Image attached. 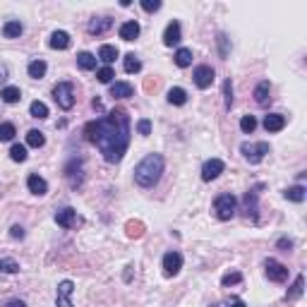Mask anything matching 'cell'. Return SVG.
<instances>
[{"mask_svg": "<svg viewBox=\"0 0 307 307\" xmlns=\"http://www.w3.org/2000/svg\"><path fill=\"white\" fill-rule=\"evenodd\" d=\"M132 123L123 108H113L106 118H96L84 125V139L91 142L108 163H120L130 147Z\"/></svg>", "mask_w": 307, "mask_h": 307, "instance_id": "cell-1", "label": "cell"}, {"mask_svg": "<svg viewBox=\"0 0 307 307\" xmlns=\"http://www.w3.org/2000/svg\"><path fill=\"white\" fill-rule=\"evenodd\" d=\"M163 168H166V158L161 154H147V156L134 166V182L139 187H154L161 175H163Z\"/></svg>", "mask_w": 307, "mask_h": 307, "instance_id": "cell-2", "label": "cell"}, {"mask_svg": "<svg viewBox=\"0 0 307 307\" xmlns=\"http://www.w3.org/2000/svg\"><path fill=\"white\" fill-rule=\"evenodd\" d=\"M53 99L63 110H72L75 99H77V96H75V84H72V82H58L53 87Z\"/></svg>", "mask_w": 307, "mask_h": 307, "instance_id": "cell-3", "label": "cell"}, {"mask_svg": "<svg viewBox=\"0 0 307 307\" xmlns=\"http://www.w3.org/2000/svg\"><path fill=\"white\" fill-rule=\"evenodd\" d=\"M235 206H238V199L230 195V192H223L219 197L214 199V211L219 216L221 221H230L235 216Z\"/></svg>", "mask_w": 307, "mask_h": 307, "instance_id": "cell-4", "label": "cell"}, {"mask_svg": "<svg viewBox=\"0 0 307 307\" xmlns=\"http://www.w3.org/2000/svg\"><path fill=\"white\" fill-rule=\"evenodd\" d=\"M240 151H243V156L247 158L250 163L257 166V163H262V161H264V156L271 151V147H269L267 142H254V144L243 142V144H240Z\"/></svg>", "mask_w": 307, "mask_h": 307, "instance_id": "cell-5", "label": "cell"}, {"mask_svg": "<svg viewBox=\"0 0 307 307\" xmlns=\"http://www.w3.org/2000/svg\"><path fill=\"white\" fill-rule=\"evenodd\" d=\"M72 293H75V284L70 278L60 281L58 291H55V307H75L72 305Z\"/></svg>", "mask_w": 307, "mask_h": 307, "instance_id": "cell-6", "label": "cell"}, {"mask_svg": "<svg viewBox=\"0 0 307 307\" xmlns=\"http://www.w3.org/2000/svg\"><path fill=\"white\" fill-rule=\"evenodd\" d=\"M264 269H267L269 281H274V284H286V281H288V267H284L281 262L267 259L264 262Z\"/></svg>", "mask_w": 307, "mask_h": 307, "instance_id": "cell-7", "label": "cell"}, {"mask_svg": "<svg viewBox=\"0 0 307 307\" xmlns=\"http://www.w3.org/2000/svg\"><path fill=\"white\" fill-rule=\"evenodd\" d=\"M223 171H226V163H223L221 158H209V161H204V166H202V180L204 182L216 180Z\"/></svg>", "mask_w": 307, "mask_h": 307, "instance_id": "cell-8", "label": "cell"}, {"mask_svg": "<svg viewBox=\"0 0 307 307\" xmlns=\"http://www.w3.org/2000/svg\"><path fill=\"white\" fill-rule=\"evenodd\" d=\"M192 79H195L197 89H209L214 84V79H216V72L209 65H199L197 70H195V75H192Z\"/></svg>", "mask_w": 307, "mask_h": 307, "instance_id": "cell-9", "label": "cell"}, {"mask_svg": "<svg viewBox=\"0 0 307 307\" xmlns=\"http://www.w3.org/2000/svg\"><path fill=\"white\" fill-rule=\"evenodd\" d=\"M182 269V254L180 252H166L163 254V274L171 278V276H178Z\"/></svg>", "mask_w": 307, "mask_h": 307, "instance_id": "cell-10", "label": "cell"}, {"mask_svg": "<svg viewBox=\"0 0 307 307\" xmlns=\"http://www.w3.org/2000/svg\"><path fill=\"white\" fill-rule=\"evenodd\" d=\"M55 223H58L60 228L70 230V228H75V226L79 223V216H77V211H75L72 206H65L63 211H58V214H55Z\"/></svg>", "mask_w": 307, "mask_h": 307, "instance_id": "cell-11", "label": "cell"}, {"mask_svg": "<svg viewBox=\"0 0 307 307\" xmlns=\"http://www.w3.org/2000/svg\"><path fill=\"white\" fill-rule=\"evenodd\" d=\"M182 41V27H180V22L178 19H173V22L166 27V32H163V46H178Z\"/></svg>", "mask_w": 307, "mask_h": 307, "instance_id": "cell-12", "label": "cell"}, {"mask_svg": "<svg viewBox=\"0 0 307 307\" xmlns=\"http://www.w3.org/2000/svg\"><path fill=\"white\" fill-rule=\"evenodd\" d=\"M264 187V185H257V187H252L250 192H245V211H247V219L252 216V221H257V199H259V190Z\"/></svg>", "mask_w": 307, "mask_h": 307, "instance_id": "cell-13", "label": "cell"}, {"mask_svg": "<svg viewBox=\"0 0 307 307\" xmlns=\"http://www.w3.org/2000/svg\"><path fill=\"white\" fill-rule=\"evenodd\" d=\"M65 178L70 180V185L75 190L82 185V161H77V158H72L70 163L65 166Z\"/></svg>", "mask_w": 307, "mask_h": 307, "instance_id": "cell-14", "label": "cell"}, {"mask_svg": "<svg viewBox=\"0 0 307 307\" xmlns=\"http://www.w3.org/2000/svg\"><path fill=\"white\" fill-rule=\"evenodd\" d=\"M113 29V19L110 17H99V19H91L87 27V32L91 34V36H101V34L110 32Z\"/></svg>", "mask_w": 307, "mask_h": 307, "instance_id": "cell-15", "label": "cell"}, {"mask_svg": "<svg viewBox=\"0 0 307 307\" xmlns=\"http://www.w3.org/2000/svg\"><path fill=\"white\" fill-rule=\"evenodd\" d=\"M27 187H29V192L32 195H36V197H43L48 192V182L41 178V175H36V173H32L29 178H27Z\"/></svg>", "mask_w": 307, "mask_h": 307, "instance_id": "cell-16", "label": "cell"}, {"mask_svg": "<svg viewBox=\"0 0 307 307\" xmlns=\"http://www.w3.org/2000/svg\"><path fill=\"white\" fill-rule=\"evenodd\" d=\"M286 127V118L281 113H269L267 118H264V130L267 132H281Z\"/></svg>", "mask_w": 307, "mask_h": 307, "instance_id": "cell-17", "label": "cell"}, {"mask_svg": "<svg viewBox=\"0 0 307 307\" xmlns=\"http://www.w3.org/2000/svg\"><path fill=\"white\" fill-rule=\"evenodd\" d=\"M48 46L53 48V51H67V48H70V34L67 32H53L51 34Z\"/></svg>", "mask_w": 307, "mask_h": 307, "instance_id": "cell-18", "label": "cell"}, {"mask_svg": "<svg viewBox=\"0 0 307 307\" xmlns=\"http://www.w3.org/2000/svg\"><path fill=\"white\" fill-rule=\"evenodd\" d=\"M120 39L123 41H134L137 36H139V24L134 22V19H130V22H123L120 24Z\"/></svg>", "mask_w": 307, "mask_h": 307, "instance_id": "cell-19", "label": "cell"}, {"mask_svg": "<svg viewBox=\"0 0 307 307\" xmlns=\"http://www.w3.org/2000/svg\"><path fill=\"white\" fill-rule=\"evenodd\" d=\"M134 94V89L130 82H115V84H110V96L113 99H130Z\"/></svg>", "mask_w": 307, "mask_h": 307, "instance_id": "cell-20", "label": "cell"}, {"mask_svg": "<svg viewBox=\"0 0 307 307\" xmlns=\"http://www.w3.org/2000/svg\"><path fill=\"white\" fill-rule=\"evenodd\" d=\"M22 32H24V27L19 19H10V22L3 24V36H5V39H19Z\"/></svg>", "mask_w": 307, "mask_h": 307, "instance_id": "cell-21", "label": "cell"}, {"mask_svg": "<svg viewBox=\"0 0 307 307\" xmlns=\"http://www.w3.org/2000/svg\"><path fill=\"white\" fill-rule=\"evenodd\" d=\"M271 87H269V82L264 79V82H259L257 87H254V101L259 103V106H267L269 103V99H271Z\"/></svg>", "mask_w": 307, "mask_h": 307, "instance_id": "cell-22", "label": "cell"}, {"mask_svg": "<svg viewBox=\"0 0 307 307\" xmlns=\"http://www.w3.org/2000/svg\"><path fill=\"white\" fill-rule=\"evenodd\" d=\"M46 70H48L46 60H32L29 67H27V72H29V77L32 79H43L46 77Z\"/></svg>", "mask_w": 307, "mask_h": 307, "instance_id": "cell-23", "label": "cell"}, {"mask_svg": "<svg viewBox=\"0 0 307 307\" xmlns=\"http://www.w3.org/2000/svg\"><path fill=\"white\" fill-rule=\"evenodd\" d=\"M123 67H125L127 75H137V72L142 70V60L134 53H127L125 58H123Z\"/></svg>", "mask_w": 307, "mask_h": 307, "instance_id": "cell-24", "label": "cell"}, {"mask_svg": "<svg viewBox=\"0 0 307 307\" xmlns=\"http://www.w3.org/2000/svg\"><path fill=\"white\" fill-rule=\"evenodd\" d=\"M168 103H173V106H185V103H187V91L182 87L168 89Z\"/></svg>", "mask_w": 307, "mask_h": 307, "instance_id": "cell-25", "label": "cell"}, {"mask_svg": "<svg viewBox=\"0 0 307 307\" xmlns=\"http://www.w3.org/2000/svg\"><path fill=\"white\" fill-rule=\"evenodd\" d=\"M302 291H305V276L298 274V276H295V281H293V286H291V291L286 293V298H288V300H298L300 295H302Z\"/></svg>", "mask_w": 307, "mask_h": 307, "instance_id": "cell-26", "label": "cell"}, {"mask_svg": "<svg viewBox=\"0 0 307 307\" xmlns=\"http://www.w3.org/2000/svg\"><path fill=\"white\" fill-rule=\"evenodd\" d=\"M173 63L178 65V67H190V65H192V51H190V48H178L173 55Z\"/></svg>", "mask_w": 307, "mask_h": 307, "instance_id": "cell-27", "label": "cell"}, {"mask_svg": "<svg viewBox=\"0 0 307 307\" xmlns=\"http://www.w3.org/2000/svg\"><path fill=\"white\" fill-rule=\"evenodd\" d=\"M96 60H99V58H96V55H91V53H87V51H82V53L77 55V65L79 67H82V70H96Z\"/></svg>", "mask_w": 307, "mask_h": 307, "instance_id": "cell-28", "label": "cell"}, {"mask_svg": "<svg viewBox=\"0 0 307 307\" xmlns=\"http://www.w3.org/2000/svg\"><path fill=\"white\" fill-rule=\"evenodd\" d=\"M115 58H118V48H115V46H108V43H106V46L99 48V60H103L108 67H110V63H113Z\"/></svg>", "mask_w": 307, "mask_h": 307, "instance_id": "cell-29", "label": "cell"}, {"mask_svg": "<svg viewBox=\"0 0 307 307\" xmlns=\"http://www.w3.org/2000/svg\"><path fill=\"white\" fill-rule=\"evenodd\" d=\"M284 197L288 199V202H305V187L302 185H293V187H288L284 192Z\"/></svg>", "mask_w": 307, "mask_h": 307, "instance_id": "cell-30", "label": "cell"}, {"mask_svg": "<svg viewBox=\"0 0 307 307\" xmlns=\"http://www.w3.org/2000/svg\"><path fill=\"white\" fill-rule=\"evenodd\" d=\"M125 230H127V238H134V240H137V238L144 235V230H147V228H144L142 221H127Z\"/></svg>", "mask_w": 307, "mask_h": 307, "instance_id": "cell-31", "label": "cell"}, {"mask_svg": "<svg viewBox=\"0 0 307 307\" xmlns=\"http://www.w3.org/2000/svg\"><path fill=\"white\" fill-rule=\"evenodd\" d=\"M27 144L34 147V149H41V147L46 144V137H43V132H39V130H29V132H27Z\"/></svg>", "mask_w": 307, "mask_h": 307, "instance_id": "cell-32", "label": "cell"}, {"mask_svg": "<svg viewBox=\"0 0 307 307\" xmlns=\"http://www.w3.org/2000/svg\"><path fill=\"white\" fill-rule=\"evenodd\" d=\"M0 96H3V101L5 103H17L19 99H22V91H19V87H5L3 91H0Z\"/></svg>", "mask_w": 307, "mask_h": 307, "instance_id": "cell-33", "label": "cell"}, {"mask_svg": "<svg viewBox=\"0 0 307 307\" xmlns=\"http://www.w3.org/2000/svg\"><path fill=\"white\" fill-rule=\"evenodd\" d=\"M29 113H32V118L46 120L48 118V106L43 101H34L32 106H29Z\"/></svg>", "mask_w": 307, "mask_h": 307, "instance_id": "cell-34", "label": "cell"}, {"mask_svg": "<svg viewBox=\"0 0 307 307\" xmlns=\"http://www.w3.org/2000/svg\"><path fill=\"white\" fill-rule=\"evenodd\" d=\"M15 134H17V130L12 123H0V142H12Z\"/></svg>", "mask_w": 307, "mask_h": 307, "instance_id": "cell-35", "label": "cell"}, {"mask_svg": "<svg viewBox=\"0 0 307 307\" xmlns=\"http://www.w3.org/2000/svg\"><path fill=\"white\" fill-rule=\"evenodd\" d=\"M10 158L17 161V163L27 161V147H24V144H12V149H10Z\"/></svg>", "mask_w": 307, "mask_h": 307, "instance_id": "cell-36", "label": "cell"}, {"mask_svg": "<svg viewBox=\"0 0 307 307\" xmlns=\"http://www.w3.org/2000/svg\"><path fill=\"white\" fill-rule=\"evenodd\" d=\"M240 130H243L245 134H252L254 130H257V118H254V115H243V120H240Z\"/></svg>", "mask_w": 307, "mask_h": 307, "instance_id": "cell-37", "label": "cell"}, {"mask_svg": "<svg viewBox=\"0 0 307 307\" xmlns=\"http://www.w3.org/2000/svg\"><path fill=\"white\" fill-rule=\"evenodd\" d=\"M240 281H243V274H240V271H228V274H223V278H221V286L228 288V286H238Z\"/></svg>", "mask_w": 307, "mask_h": 307, "instance_id": "cell-38", "label": "cell"}, {"mask_svg": "<svg viewBox=\"0 0 307 307\" xmlns=\"http://www.w3.org/2000/svg\"><path fill=\"white\" fill-rule=\"evenodd\" d=\"M0 274H19V264L15 259H0Z\"/></svg>", "mask_w": 307, "mask_h": 307, "instance_id": "cell-39", "label": "cell"}, {"mask_svg": "<svg viewBox=\"0 0 307 307\" xmlns=\"http://www.w3.org/2000/svg\"><path fill=\"white\" fill-rule=\"evenodd\" d=\"M96 77H99V82H101V84H110V82H113V77H115V72H113V67H108V65H106V67H101V70L96 72Z\"/></svg>", "mask_w": 307, "mask_h": 307, "instance_id": "cell-40", "label": "cell"}, {"mask_svg": "<svg viewBox=\"0 0 307 307\" xmlns=\"http://www.w3.org/2000/svg\"><path fill=\"white\" fill-rule=\"evenodd\" d=\"M223 101H226V110H230V106H233V84H230V79L223 82Z\"/></svg>", "mask_w": 307, "mask_h": 307, "instance_id": "cell-41", "label": "cell"}, {"mask_svg": "<svg viewBox=\"0 0 307 307\" xmlns=\"http://www.w3.org/2000/svg\"><path fill=\"white\" fill-rule=\"evenodd\" d=\"M139 5H142L144 12H158L161 10V0H142Z\"/></svg>", "mask_w": 307, "mask_h": 307, "instance_id": "cell-42", "label": "cell"}, {"mask_svg": "<svg viewBox=\"0 0 307 307\" xmlns=\"http://www.w3.org/2000/svg\"><path fill=\"white\" fill-rule=\"evenodd\" d=\"M228 36H226V34H219V55L221 58H226V55H228Z\"/></svg>", "mask_w": 307, "mask_h": 307, "instance_id": "cell-43", "label": "cell"}, {"mask_svg": "<svg viewBox=\"0 0 307 307\" xmlns=\"http://www.w3.org/2000/svg\"><path fill=\"white\" fill-rule=\"evenodd\" d=\"M137 132L142 134V137H149L151 134V120H139V123H137Z\"/></svg>", "mask_w": 307, "mask_h": 307, "instance_id": "cell-44", "label": "cell"}, {"mask_svg": "<svg viewBox=\"0 0 307 307\" xmlns=\"http://www.w3.org/2000/svg\"><path fill=\"white\" fill-rule=\"evenodd\" d=\"M276 247H278V250H284V252H288V250L293 247V240H288V238H278Z\"/></svg>", "mask_w": 307, "mask_h": 307, "instance_id": "cell-45", "label": "cell"}, {"mask_svg": "<svg viewBox=\"0 0 307 307\" xmlns=\"http://www.w3.org/2000/svg\"><path fill=\"white\" fill-rule=\"evenodd\" d=\"M10 235L15 238V240H22V238H24V228H22V226H12V228H10Z\"/></svg>", "mask_w": 307, "mask_h": 307, "instance_id": "cell-46", "label": "cell"}, {"mask_svg": "<svg viewBox=\"0 0 307 307\" xmlns=\"http://www.w3.org/2000/svg\"><path fill=\"white\" fill-rule=\"evenodd\" d=\"M3 307H27V305H24L22 300H8V302H5Z\"/></svg>", "mask_w": 307, "mask_h": 307, "instance_id": "cell-47", "label": "cell"}, {"mask_svg": "<svg viewBox=\"0 0 307 307\" xmlns=\"http://www.w3.org/2000/svg\"><path fill=\"white\" fill-rule=\"evenodd\" d=\"M230 307H247V305H245V302H243V300H240V298H235V300H233V302H230Z\"/></svg>", "mask_w": 307, "mask_h": 307, "instance_id": "cell-48", "label": "cell"}, {"mask_svg": "<svg viewBox=\"0 0 307 307\" xmlns=\"http://www.w3.org/2000/svg\"><path fill=\"white\" fill-rule=\"evenodd\" d=\"M91 106H94L96 110H101V108H103V106H101V99H94V101H91Z\"/></svg>", "mask_w": 307, "mask_h": 307, "instance_id": "cell-49", "label": "cell"}, {"mask_svg": "<svg viewBox=\"0 0 307 307\" xmlns=\"http://www.w3.org/2000/svg\"><path fill=\"white\" fill-rule=\"evenodd\" d=\"M5 79H8V70H5V67H0V82H5Z\"/></svg>", "mask_w": 307, "mask_h": 307, "instance_id": "cell-50", "label": "cell"}, {"mask_svg": "<svg viewBox=\"0 0 307 307\" xmlns=\"http://www.w3.org/2000/svg\"><path fill=\"white\" fill-rule=\"evenodd\" d=\"M211 307H219V305H211Z\"/></svg>", "mask_w": 307, "mask_h": 307, "instance_id": "cell-51", "label": "cell"}]
</instances>
